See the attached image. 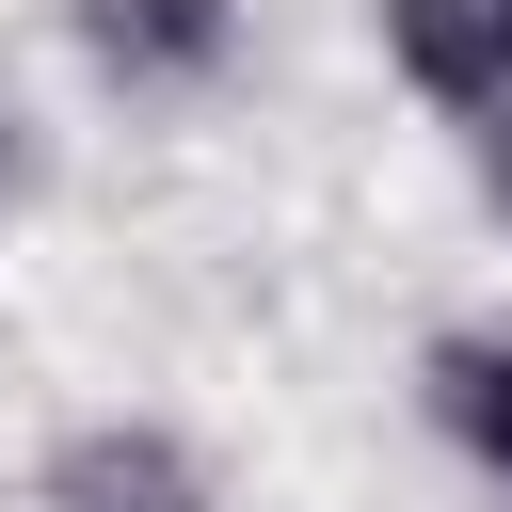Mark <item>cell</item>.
I'll return each mask as SVG.
<instances>
[{
  "label": "cell",
  "instance_id": "obj_3",
  "mask_svg": "<svg viewBox=\"0 0 512 512\" xmlns=\"http://www.w3.org/2000/svg\"><path fill=\"white\" fill-rule=\"evenodd\" d=\"M368 32L432 112H464V128L512 112V0H368Z\"/></svg>",
  "mask_w": 512,
  "mask_h": 512
},
{
  "label": "cell",
  "instance_id": "obj_2",
  "mask_svg": "<svg viewBox=\"0 0 512 512\" xmlns=\"http://www.w3.org/2000/svg\"><path fill=\"white\" fill-rule=\"evenodd\" d=\"M32 512H208V464H192V432H160V416H80V432L32 464Z\"/></svg>",
  "mask_w": 512,
  "mask_h": 512
},
{
  "label": "cell",
  "instance_id": "obj_1",
  "mask_svg": "<svg viewBox=\"0 0 512 512\" xmlns=\"http://www.w3.org/2000/svg\"><path fill=\"white\" fill-rule=\"evenodd\" d=\"M64 32H80V64H96L112 96H144V112H176V96H208V80L240 64V0H64Z\"/></svg>",
  "mask_w": 512,
  "mask_h": 512
},
{
  "label": "cell",
  "instance_id": "obj_4",
  "mask_svg": "<svg viewBox=\"0 0 512 512\" xmlns=\"http://www.w3.org/2000/svg\"><path fill=\"white\" fill-rule=\"evenodd\" d=\"M416 416H432V448H448L464 480L512 496V320H448V336L416 352Z\"/></svg>",
  "mask_w": 512,
  "mask_h": 512
},
{
  "label": "cell",
  "instance_id": "obj_5",
  "mask_svg": "<svg viewBox=\"0 0 512 512\" xmlns=\"http://www.w3.org/2000/svg\"><path fill=\"white\" fill-rule=\"evenodd\" d=\"M480 192H496V208H512V112H496V128H480Z\"/></svg>",
  "mask_w": 512,
  "mask_h": 512
}]
</instances>
